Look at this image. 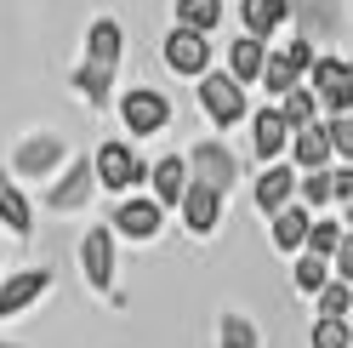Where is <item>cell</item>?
<instances>
[{
	"mask_svg": "<svg viewBox=\"0 0 353 348\" xmlns=\"http://www.w3.org/2000/svg\"><path fill=\"white\" fill-rule=\"evenodd\" d=\"M80 263H85V280H92L97 291H108V280H114V234L108 229H92L80 246Z\"/></svg>",
	"mask_w": 353,
	"mask_h": 348,
	"instance_id": "cell-8",
	"label": "cell"
},
{
	"mask_svg": "<svg viewBox=\"0 0 353 348\" xmlns=\"http://www.w3.org/2000/svg\"><path fill=\"white\" fill-rule=\"evenodd\" d=\"M336 246H342V229H336V223H314V229H307V246H302V251H314V257H336Z\"/></svg>",
	"mask_w": 353,
	"mask_h": 348,
	"instance_id": "cell-29",
	"label": "cell"
},
{
	"mask_svg": "<svg viewBox=\"0 0 353 348\" xmlns=\"http://www.w3.org/2000/svg\"><path fill=\"white\" fill-rule=\"evenodd\" d=\"M188 166H194V183H205V188H216V194H228L234 188V177H239V166H234V155L223 143H200L188 155Z\"/></svg>",
	"mask_w": 353,
	"mask_h": 348,
	"instance_id": "cell-4",
	"label": "cell"
},
{
	"mask_svg": "<svg viewBox=\"0 0 353 348\" xmlns=\"http://www.w3.org/2000/svg\"><path fill=\"white\" fill-rule=\"evenodd\" d=\"M347 314H353V286L330 280V286L319 291V320H347Z\"/></svg>",
	"mask_w": 353,
	"mask_h": 348,
	"instance_id": "cell-26",
	"label": "cell"
},
{
	"mask_svg": "<svg viewBox=\"0 0 353 348\" xmlns=\"http://www.w3.org/2000/svg\"><path fill=\"white\" fill-rule=\"evenodd\" d=\"M92 183H97V166H92V160H74V166H69V177H63V183L52 188V206H57V211H74V206H85Z\"/></svg>",
	"mask_w": 353,
	"mask_h": 348,
	"instance_id": "cell-12",
	"label": "cell"
},
{
	"mask_svg": "<svg viewBox=\"0 0 353 348\" xmlns=\"http://www.w3.org/2000/svg\"><path fill=\"white\" fill-rule=\"evenodd\" d=\"M57 160H63V143L57 137H29L23 148H17V171H23V177H46Z\"/></svg>",
	"mask_w": 353,
	"mask_h": 348,
	"instance_id": "cell-16",
	"label": "cell"
},
{
	"mask_svg": "<svg viewBox=\"0 0 353 348\" xmlns=\"http://www.w3.org/2000/svg\"><path fill=\"white\" fill-rule=\"evenodd\" d=\"M216 325H223V348H262V337H256V325H251L245 314H223Z\"/></svg>",
	"mask_w": 353,
	"mask_h": 348,
	"instance_id": "cell-27",
	"label": "cell"
},
{
	"mask_svg": "<svg viewBox=\"0 0 353 348\" xmlns=\"http://www.w3.org/2000/svg\"><path fill=\"white\" fill-rule=\"evenodd\" d=\"M347 80H353V63H347Z\"/></svg>",
	"mask_w": 353,
	"mask_h": 348,
	"instance_id": "cell-34",
	"label": "cell"
},
{
	"mask_svg": "<svg viewBox=\"0 0 353 348\" xmlns=\"http://www.w3.org/2000/svg\"><path fill=\"white\" fill-rule=\"evenodd\" d=\"M114 63H120V23H92V57H85V69H103V75H114Z\"/></svg>",
	"mask_w": 353,
	"mask_h": 348,
	"instance_id": "cell-19",
	"label": "cell"
},
{
	"mask_svg": "<svg viewBox=\"0 0 353 348\" xmlns=\"http://www.w3.org/2000/svg\"><path fill=\"white\" fill-rule=\"evenodd\" d=\"M291 194H296V171L291 166H268L256 177V206L262 211H285V206H291Z\"/></svg>",
	"mask_w": 353,
	"mask_h": 348,
	"instance_id": "cell-11",
	"label": "cell"
},
{
	"mask_svg": "<svg viewBox=\"0 0 353 348\" xmlns=\"http://www.w3.org/2000/svg\"><path fill=\"white\" fill-rule=\"evenodd\" d=\"M143 177V166H137V155H131L125 143H103L97 148V183L103 188H131Z\"/></svg>",
	"mask_w": 353,
	"mask_h": 348,
	"instance_id": "cell-7",
	"label": "cell"
},
{
	"mask_svg": "<svg viewBox=\"0 0 353 348\" xmlns=\"http://www.w3.org/2000/svg\"><path fill=\"white\" fill-rule=\"evenodd\" d=\"M325 132H330V148H336V155L353 166V115H336V120L325 126Z\"/></svg>",
	"mask_w": 353,
	"mask_h": 348,
	"instance_id": "cell-30",
	"label": "cell"
},
{
	"mask_svg": "<svg viewBox=\"0 0 353 348\" xmlns=\"http://www.w3.org/2000/svg\"><path fill=\"white\" fill-rule=\"evenodd\" d=\"M176 17H183V29L211 35V29H216V17H223V0H176Z\"/></svg>",
	"mask_w": 353,
	"mask_h": 348,
	"instance_id": "cell-22",
	"label": "cell"
},
{
	"mask_svg": "<svg viewBox=\"0 0 353 348\" xmlns=\"http://www.w3.org/2000/svg\"><path fill=\"white\" fill-rule=\"evenodd\" d=\"M307 229H314V217H307L302 206H285V211H274V246H279V251H296V246H307Z\"/></svg>",
	"mask_w": 353,
	"mask_h": 348,
	"instance_id": "cell-18",
	"label": "cell"
},
{
	"mask_svg": "<svg viewBox=\"0 0 353 348\" xmlns=\"http://www.w3.org/2000/svg\"><path fill=\"white\" fill-rule=\"evenodd\" d=\"M228 63H234L228 75H234L239 86H245V80H256V75H262V63H268V52H262V40H251V35H245V40H234V57H228Z\"/></svg>",
	"mask_w": 353,
	"mask_h": 348,
	"instance_id": "cell-21",
	"label": "cell"
},
{
	"mask_svg": "<svg viewBox=\"0 0 353 348\" xmlns=\"http://www.w3.org/2000/svg\"><path fill=\"white\" fill-rule=\"evenodd\" d=\"M302 69H314V52H307V40H291L285 52H274L268 63H262V80H268V92H296V80H302Z\"/></svg>",
	"mask_w": 353,
	"mask_h": 348,
	"instance_id": "cell-3",
	"label": "cell"
},
{
	"mask_svg": "<svg viewBox=\"0 0 353 348\" xmlns=\"http://www.w3.org/2000/svg\"><path fill=\"white\" fill-rule=\"evenodd\" d=\"M285 137H291V126H285L279 108H262V115L251 120V148H256L262 160H274L279 148H285Z\"/></svg>",
	"mask_w": 353,
	"mask_h": 348,
	"instance_id": "cell-14",
	"label": "cell"
},
{
	"mask_svg": "<svg viewBox=\"0 0 353 348\" xmlns=\"http://www.w3.org/2000/svg\"><path fill=\"white\" fill-rule=\"evenodd\" d=\"M314 108H319L314 92H285L279 115H285V126H291V132H302V126H314Z\"/></svg>",
	"mask_w": 353,
	"mask_h": 348,
	"instance_id": "cell-25",
	"label": "cell"
},
{
	"mask_svg": "<svg viewBox=\"0 0 353 348\" xmlns=\"http://www.w3.org/2000/svg\"><path fill=\"white\" fill-rule=\"evenodd\" d=\"M46 286H52V274H46V269H29V274H17L12 286H0V320L17 314V309H29V302L46 291Z\"/></svg>",
	"mask_w": 353,
	"mask_h": 348,
	"instance_id": "cell-13",
	"label": "cell"
},
{
	"mask_svg": "<svg viewBox=\"0 0 353 348\" xmlns=\"http://www.w3.org/2000/svg\"><path fill=\"white\" fill-rule=\"evenodd\" d=\"M330 286V263H325V257H314V251H302L296 257V291H325Z\"/></svg>",
	"mask_w": 353,
	"mask_h": 348,
	"instance_id": "cell-23",
	"label": "cell"
},
{
	"mask_svg": "<svg viewBox=\"0 0 353 348\" xmlns=\"http://www.w3.org/2000/svg\"><path fill=\"white\" fill-rule=\"evenodd\" d=\"M165 63L176 75H205V63H211V46H205V35H194L176 23V35L165 40Z\"/></svg>",
	"mask_w": 353,
	"mask_h": 348,
	"instance_id": "cell-6",
	"label": "cell"
},
{
	"mask_svg": "<svg viewBox=\"0 0 353 348\" xmlns=\"http://www.w3.org/2000/svg\"><path fill=\"white\" fill-rule=\"evenodd\" d=\"M0 348H12V342H0Z\"/></svg>",
	"mask_w": 353,
	"mask_h": 348,
	"instance_id": "cell-35",
	"label": "cell"
},
{
	"mask_svg": "<svg viewBox=\"0 0 353 348\" xmlns=\"http://www.w3.org/2000/svg\"><path fill=\"white\" fill-rule=\"evenodd\" d=\"M114 229L131 234V240H154L160 234V200H125L114 211Z\"/></svg>",
	"mask_w": 353,
	"mask_h": 348,
	"instance_id": "cell-10",
	"label": "cell"
},
{
	"mask_svg": "<svg viewBox=\"0 0 353 348\" xmlns=\"http://www.w3.org/2000/svg\"><path fill=\"white\" fill-rule=\"evenodd\" d=\"M120 115H125L131 132H160V126L171 120V103H165L160 92H148V86H137V92H125Z\"/></svg>",
	"mask_w": 353,
	"mask_h": 348,
	"instance_id": "cell-5",
	"label": "cell"
},
{
	"mask_svg": "<svg viewBox=\"0 0 353 348\" xmlns=\"http://www.w3.org/2000/svg\"><path fill=\"white\" fill-rule=\"evenodd\" d=\"M285 12H291V0H245L239 6V17H245V35L262 40V35H274L285 23Z\"/></svg>",
	"mask_w": 353,
	"mask_h": 348,
	"instance_id": "cell-15",
	"label": "cell"
},
{
	"mask_svg": "<svg viewBox=\"0 0 353 348\" xmlns=\"http://www.w3.org/2000/svg\"><path fill=\"white\" fill-rule=\"evenodd\" d=\"M0 217H6L12 234H29V200H23V194H17L6 177H0Z\"/></svg>",
	"mask_w": 353,
	"mask_h": 348,
	"instance_id": "cell-24",
	"label": "cell"
},
{
	"mask_svg": "<svg viewBox=\"0 0 353 348\" xmlns=\"http://www.w3.org/2000/svg\"><path fill=\"white\" fill-rule=\"evenodd\" d=\"M200 103H205V115L216 126H234L239 115H245V92H239L234 75H205L200 80Z\"/></svg>",
	"mask_w": 353,
	"mask_h": 348,
	"instance_id": "cell-2",
	"label": "cell"
},
{
	"mask_svg": "<svg viewBox=\"0 0 353 348\" xmlns=\"http://www.w3.org/2000/svg\"><path fill=\"white\" fill-rule=\"evenodd\" d=\"M330 263H336V280H342V286H353V234H342V246H336Z\"/></svg>",
	"mask_w": 353,
	"mask_h": 348,
	"instance_id": "cell-32",
	"label": "cell"
},
{
	"mask_svg": "<svg viewBox=\"0 0 353 348\" xmlns=\"http://www.w3.org/2000/svg\"><path fill=\"white\" fill-rule=\"evenodd\" d=\"M216 217H223V194L205 188V183H188V194H183V223H188L194 234H211Z\"/></svg>",
	"mask_w": 353,
	"mask_h": 348,
	"instance_id": "cell-9",
	"label": "cell"
},
{
	"mask_svg": "<svg viewBox=\"0 0 353 348\" xmlns=\"http://www.w3.org/2000/svg\"><path fill=\"white\" fill-rule=\"evenodd\" d=\"M330 194H336V200H347V206H353V166H342L336 177H330Z\"/></svg>",
	"mask_w": 353,
	"mask_h": 348,
	"instance_id": "cell-33",
	"label": "cell"
},
{
	"mask_svg": "<svg viewBox=\"0 0 353 348\" xmlns=\"http://www.w3.org/2000/svg\"><path fill=\"white\" fill-rule=\"evenodd\" d=\"M314 348H353L347 320H314Z\"/></svg>",
	"mask_w": 353,
	"mask_h": 348,
	"instance_id": "cell-28",
	"label": "cell"
},
{
	"mask_svg": "<svg viewBox=\"0 0 353 348\" xmlns=\"http://www.w3.org/2000/svg\"><path fill=\"white\" fill-rule=\"evenodd\" d=\"M314 97L330 108V115H353V80H347V63L336 57H314Z\"/></svg>",
	"mask_w": 353,
	"mask_h": 348,
	"instance_id": "cell-1",
	"label": "cell"
},
{
	"mask_svg": "<svg viewBox=\"0 0 353 348\" xmlns=\"http://www.w3.org/2000/svg\"><path fill=\"white\" fill-rule=\"evenodd\" d=\"M325 160H330V132H325V126H302V132H296V166L325 171Z\"/></svg>",
	"mask_w": 353,
	"mask_h": 348,
	"instance_id": "cell-20",
	"label": "cell"
},
{
	"mask_svg": "<svg viewBox=\"0 0 353 348\" xmlns=\"http://www.w3.org/2000/svg\"><path fill=\"white\" fill-rule=\"evenodd\" d=\"M302 200H307V206L336 200V194H330V171H307V177H302Z\"/></svg>",
	"mask_w": 353,
	"mask_h": 348,
	"instance_id": "cell-31",
	"label": "cell"
},
{
	"mask_svg": "<svg viewBox=\"0 0 353 348\" xmlns=\"http://www.w3.org/2000/svg\"><path fill=\"white\" fill-rule=\"evenodd\" d=\"M183 194H188V166L171 155V160L154 166V200L160 206H183Z\"/></svg>",
	"mask_w": 353,
	"mask_h": 348,
	"instance_id": "cell-17",
	"label": "cell"
}]
</instances>
